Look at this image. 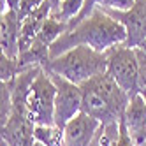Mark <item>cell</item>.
<instances>
[{
	"instance_id": "cell-8",
	"label": "cell",
	"mask_w": 146,
	"mask_h": 146,
	"mask_svg": "<svg viewBox=\"0 0 146 146\" xmlns=\"http://www.w3.org/2000/svg\"><path fill=\"white\" fill-rule=\"evenodd\" d=\"M100 121L81 111L64 127V143L65 146H92L93 139L100 129Z\"/></svg>"
},
{
	"instance_id": "cell-20",
	"label": "cell",
	"mask_w": 146,
	"mask_h": 146,
	"mask_svg": "<svg viewBox=\"0 0 146 146\" xmlns=\"http://www.w3.org/2000/svg\"><path fill=\"white\" fill-rule=\"evenodd\" d=\"M48 2L51 4V7H53V13H56L58 9H60V5H62V2H64V0H48Z\"/></svg>"
},
{
	"instance_id": "cell-5",
	"label": "cell",
	"mask_w": 146,
	"mask_h": 146,
	"mask_svg": "<svg viewBox=\"0 0 146 146\" xmlns=\"http://www.w3.org/2000/svg\"><path fill=\"white\" fill-rule=\"evenodd\" d=\"M108 74L125 90L130 97L139 93V65L135 48L118 44L106 51Z\"/></svg>"
},
{
	"instance_id": "cell-17",
	"label": "cell",
	"mask_w": 146,
	"mask_h": 146,
	"mask_svg": "<svg viewBox=\"0 0 146 146\" xmlns=\"http://www.w3.org/2000/svg\"><path fill=\"white\" fill-rule=\"evenodd\" d=\"M135 55H137V65H139V93H146V53L141 48H135Z\"/></svg>"
},
{
	"instance_id": "cell-6",
	"label": "cell",
	"mask_w": 146,
	"mask_h": 146,
	"mask_svg": "<svg viewBox=\"0 0 146 146\" xmlns=\"http://www.w3.org/2000/svg\"><path fill=\"white\" fill-rule=\"evenodd\" d=\"M48 72V70H46ZM56 86V99H55V125L60 129H64L65 125L76 116L78 113L83 111V92L79 85L67 81L58 74H51Z\"/></svg>"
},
{
	"instance_id": "cell-15",
	"label": "cell",
	"mask_w": 146,
	"mask_h": 146,
	"mask_svg": "<svg viewBox=\"0 0 146 146\" xmlns=\"http://www.w3.org/2000/svg\"><path fill=\"white\" fill-rule=\"evenodd\" d=\"M25 69H21L18 58H9L5 55H2L0 58V81L2 83H9L13 81L19 72H23Z\"/></svg>"
},
{
	"instance_id": "cell-14",
	"label": "cell",
	"mask_w": 146,
	"mask_h": 146,
	"mask_svg": "<svg viewBox=\"0 0 146 146\" xmlns=\"http://www.w3.org/2000/svg\"><path fill=\"white\" fill-rule=\"evenodd\" d=\"M85 2H86V0H64L62 5H60V9L56 13H53L51 16H55L56 19H60V21H64V23L69 25L72 19L83 11Z\"/></svg>"
},
{
	"instance_id": "cell-13",
	"label": "cell",
	"mask_w": 146,
	"mask_h": 146,
	"mask_svg": "<svg viewBox=\"0 0 146 146\" xmlns=\"http://www.w3.org/2000/svg\"><path fill=\"white\" fill-rule=\"evenodd\" d=\"M34 137L37 143H42L44 146H65L64 143V129L56 125H35Z\"/></svg>"
},
{
	"instance_id": "cell-22",
	"label": "cell",
	"mask_w": 146,
	"mask_h": 146,
	"mask_svg": "<svg viewBox=\"0 0 146 146\" xmlns=\"http://www.w3.org/2000/svg\"><path fill=\"white\" fill-rule=\"evenodd\" d=\"M34 146H44V144H42V143H37V141H35V144H34Z\"/></svg>"
},
{
	"instance_id": "cell-21",
	"label": "cell",
	"mask_w": 146,
	"mask_h": 146,
	"mask_svg": "<svg viewBox=\"0 0 146 146\" xmlns=\"http://www.w3.org/2000/svg\"><path fill=\"white\" fill-rule=\"evenodd\" d=\"M137 48H141V49L144 51V53H146V37H144V40H143V42H141V44H139Z\"/></svg>"
},
{
	"instance_id": "cell-9",
	"label": "cell",
	"mask_w": 146,
	"mask_h": 146,
	"mask_svg": "<svg viewBox=\"0 0 146 146\" xmlns=\"http://www.w3.org/2000/svg\"><path fill=\"white\" fill-rule=\"evenodd\" d=\"M125 125L135 146H146V100L141 93L130 97L129 108L125 111Z\"/></svg>"
},
{
	"instance_id": "cell-11",
	"label": "cell",
	"mask_w": 146,
	"mask_h": 146,
	"mask_svg": "<svg viewBox=\"0 0 146 146\" xmlns=\"http://www.w3.org/2000/svg\"><path fill=\"white\" fill-rule=\"evenodd\" d=\"M53 14V7H51V4L46 2L40 5L39 9H35V11L32 14H28L23 21H21V34H19V53H25L27 49H30V46L34 44V40L37 39L40 28H42V25L46 23V19Z\"/></svg>"
},
{
	"instance_id": "cell-10",
	"label": "cell",
	"mask_w": 146,
	"mask_h": 146,
	"mask_svg": "<svg viewBox=\"0 0 146 146\" xmlns=\"http://www.w3.org/2000/svg\"><path fill=\"white\" fill-rule=\"evenodd\" d=\"M19 34H21V19L16 11H5L0 14V44L2 55L9 58L19 56Z\"/></svg>"
},
{
	"instance_id": "cell-19",
	"label": "cell",
	"mask_w": 146,
	"mask_h": 146,
	"mask_svg": "<svg viewBox=\"0 0 146 146\" xmlns=\"http://www.w3.org/2000/svg\"><path fill=\"white\" fill-rule=\"evenodd\" d=\"M19 2L21 0H2V13H5V11H18V5H19Z\"/></svg>"
},
{
	"instance_id": "cell-7",
	"label": "cell",
	"mask_w": 146,
	"mask_h": 146,
	"mask_svg": "<svg viewBox=\"0 0 146 146\" xmlns=\"http://www.w3.org/2000/svg\"><path fill=\"white\" fill-rule=\"evenodd\" d=\"M108 14H111L114 19L125 27L127 30V46L137 48L144 37H146V0H135V4L129 11H113V9H104Z\"/></svg>"
},
{
	"instance_id": "cell-24",
	"label": "cell",
	"mask_w": 146,
	"mask_h": 146,
	"mask_svg": "<svg viewBox=\"0 0 146 146\" xmlns=\"http://www.w3.org/2000/svg\"><path fill=\"white\" fill-rule=\"evenodd\" d=\"M2 146H7V144H4V143H2Z\"/></svg>"
},
{
	"instance_id": "cell-23",
	"label": "cell",
	"mask_w": 146,
	"mask_h": 146,
	"mask_svg": "<svg viewBox=\"0 0 146 146\" xmlns=\"http://www.w3.org/2000/svg\"><path fill=\"white\" fill-rule=\"evenodd\" d=\"M143 97H144V100H146V93H144V95H143Z\"/></svg>"
},
{
	"instance_id": "cell-16",
	"label": "cell",
	"mask_w": 146,
	"mask_h": 146,
	"mask_svg": "<svg viewBox=\"0 0 146 146\" xmlns=\"http://www.w3.org/2000/svg\"><path fill=\"white\" fill-rule=\"evenodd\" d=\"M13 111V95L7 83H0V125H4Z\"/></svg>"
},
{
	"instance_id": "cell-18",
	"label": "cell",
	"mask_w": 146,
	"mask_h": 146,
	"mask_svg": "<svg viewBox=\"0 0 146 146\" xmlns=\"http://www.w3.org/2000/svg\"><path fill=\"white\" fill-rule=\"evenodd\" d=\"M44 2H46V0H21L19 5H18V11H16L18 16H19V19L23 21L28 14H32L35 9H39Z\"/></svg>"
},
{
	"instance_id": "cell-1",
	"label": "cell",
	"mask_w": 146,
	"mask_h": 146,
	"mask_svg": "<svg viewBox=\"0 0 146 146\" xmlns=\"http://www.w3.org/2000/svg\"><path fill=\"white\" fill-rule=\"evenodd\" d=\"M125 42H127L125 27L104 9L95 7L88 18L69 28L64 35L55 40L49 48V58H56L76 46H88L99 53H106L108 49Z\"/></svg>"
},
{
	"instance_id": "cell-2",
	"label": "cell",
	"mask_w": 146,
	"mask_h": 146,
	"mask_svg": "<svg viewBox=\"0 0 146 146\" xmlns=\"http://www.w3.org/2000/svg\"><path fill=\"white\" fill-rule=\"evenodd\" d=\"M83 111L99 120L102 125L118 123L129 108L130 95L108 72L81 85Z\"/></svg>"
},
{
	"instance_id": "cell-12",
	"label": "cell",
	"mask_w": 146,
	"mask_h": 146,
	"mask_svg": "<svg viewBox=\"0 0 146 146\" xmlns=\"http://www.w3.org/2000/svg\"><path fill=\"white\" fill-rule=\"evenodd\" d=\"M134 4H135V0H86V2H85V7H83V11L69 23V28L76 27V25L81 23L85 18H88L95 7H100V9H113V11H129Z\"/></svg>"
},
{
	"instance_id": "cell-4",
	"label": "cell",
	"mask_w": 146,
	"mask_h": 146,
	"mask_svg": "<svg viewBox=\"0 0 146 146\" xmlns=\"http://www.w3.org/2000/svg\"><path fill=\"white\" fill-rule=\"evenodd\" d=\"M55 99L56 86L42 67L27 95V111L34 125H55Z\"/></svg>"
},
{
	"instance_id": "cell-3",
	"label": "cell",
	"mask_w": 146,
	"mask_h": 146,
	"mask_svg": "<svg viewBox=\"0 0 146 146\" xmlns=\"http://www.w3.org/2000/svg\"><path fill=\"white\" fill-rule=\"evenodd\" d=\"M44 70L81 86L95 76L108 72V58L106 53H99L88 46H76L56 58H51L44 65Z\"/></svg>"
}]
</instances>
